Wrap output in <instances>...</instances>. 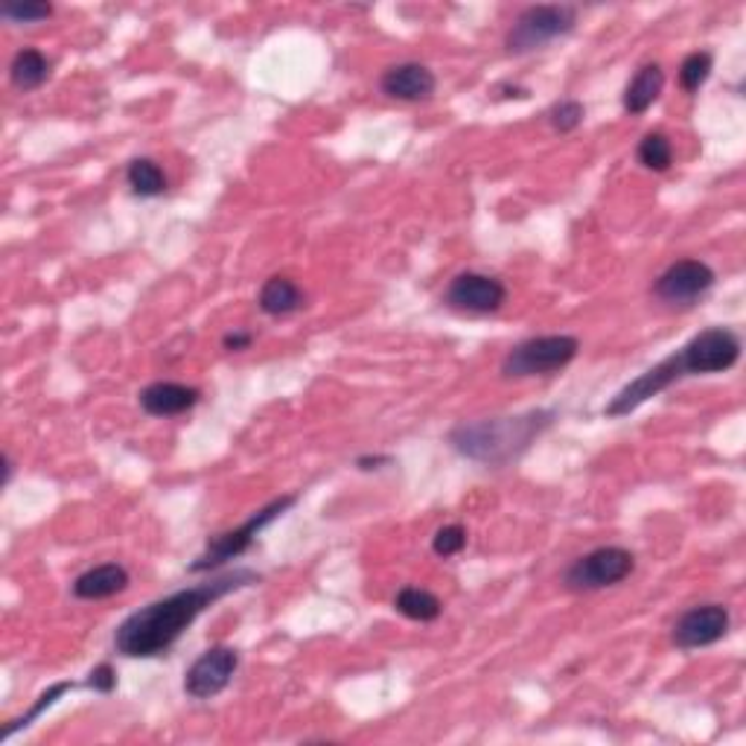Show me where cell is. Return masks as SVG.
Returning a JSON list of instances; mask_svg holds the SVG:
<instances>
[{"label":"cell","instance_id":"obj_6","mask_svg":"<svg viewBox=\"0 0 746 746\" xmlns=\"http://www.w3.org/2000/svg\"><path fill=\"white\" fill-rule=\"evenodd\" d=\"M636 569L633 551L621 546L595 548L589 555L577 557L563 574V583L569 592H598L607 586H619L627 581Z\"/></svg>","mask_w":746,"mask_h":746},{"label":"cell","instance_id":"obj_2","mask_svg":"<svg viewBox=\"0 0 746 746\" xmlns=\"http://www.w3.org/2000/svg\"><path fill=\"white\" fill-rule=\"evenodd\" d=\"M557 411L531 409L510 418H484L473 423H458L449 432V444L458 456L470 458L484 467H508L519 456H525L531 444L551 428Z\"/></svg>","mask_w":746,"mask_h":746},{"label":"cell","instance_id":"obj_27","mask_svg":"<svg viewBox=\"0 0 746 746\" xmlns=\"http://www.w3.org/2000/svg\"><path fill=\"white\" fill-rule=\"evenodd\" d=\"M88 688H94V692L100 694H111L117 688V671H114L109 662L97 664L91 674H88Z\"/></svg>","mask_w":746,"mask_h":746},{"label":"cell","instance_id":"obj_28","mask_svg":"<svg viewBox=\"0 0 746 746\" xmlns=\"http://www.w3.org/2000/svg\"><path fill=\"white\" fill-rule=\"evenodd\" d=\"M251 341H254V333H248V330H234V333H225V338H222V345H225V350H231V353L248 350Z\"/></svg>","mask_w":746,"mask_h":746},{"label":"cell","instance_id":"obj_26","mask_svg":"<svg viewBox=\"0 0 746 746\" xmlns=\"http://www.w3.org/2000/svg\"><path fill=\"white\" fill-rule=\"evenodd\" d=\"M467 548V531L461 525H444L432 537V551L437 557H456Z\"/></svg>","mask_w":746,"mask_h":746},{"label":"cell","instance_id":"obj_22","mask_svg":"<svg viewBox=\"0 0 746 746\" xmlns=\"http://www.w3.org/2000/svg\"><path fill=\"white\" fill-rule=\"evenodd\" d=\"M636 156L638 164L645 166V170L664 173V170H671V164H674V146H671V140L662 132H650V135L642 137Z\"/></svg>","mask_w":746,"mask_h":746},{"label":"cell","instance_id":"obj_11","mask_svg":"<svg viewBox=\"0 0 746 746\" xmlns=\"http://www.w3.org/2000/svg\"><path fill=\"white\" fill-rule=\"evenodd\" d=\"M508 301L505 283L482 272H464L452 277L449 289L444 295V303L449 310L470 312V315H490L499 312L501 303Z\"/></svg>","mask_w":746,"mask_h":746},{"label":"cell","instance_id":"obj_16","mask_svg":"<svg viewBox=\"0 0 746 746\" xmlns=\"http://www.w3.org/2000/svg\"><path fill=\"white\" fill-rule=\"evenodd\" d=\"M257 303H260V310H263L265 315H272V319H283V315H291V312L301 310L303 291H301V286H298L295 281H289V277L274 274V277H269V281L263 283Z\"/></svg>","mask_w":746,"mask_h":746},{"label":"cell","instance_id":"obj_18","mask_svg":"<svg viewBox=\"0 0 746 746\" xmlns=\"http://www.w3.org/2000/svg\"><path fill=\"white\" fill-rule=\"evenodd\" d=\"M47 76H50V59L41 50L24 47V50L15 53V59L10 64V79L18 91H38L47 83Z\"/></svg>","mask_w":746,"mask_h":746},{"label":"cell","instance_id":"obj_14","mask_svg":"<svg viewBox=\"0 0 746 746\" xmlns=\"http://www.w3.org/2000/svg\"><path fill=\"white\" fill-rule=\"evenodd\" d=\"M201 391L182 383H152L140 391V409L152 418H178L199 406Z\"/></svg>","mask_w":746,"mask_h":746},{"label":"cell","instance_id":"obj_31","mask_svg":"<svg viewBox=\"0 0 746 746\" xmlns=\"http://www.w3.org/2000/svg\"><path fill=\"white\" fill-rule=\"evenodd\" d=\"M12 475H15V461L10 456H3V487H10Z\"/></svg>","mask_w":746,"mask_h":746},{"label":"cell","instance_id":"obj_17","mask_svg":"<svg viewBox=\"0 0 746 746\" xmlns=\"http://www.w3.org/2000/svg\"><path fill=\"white\" fill-rule=\"evenodd\" d=\"M662 88H664L662 67H659L656 62L645 64V67L633 76V83L627 85V91H624V111L633 114V117H642V114H645V111L659 100Z\"/></svg>","mask_w":746,"mask_h":746},{"label":"cell","instance_id":"obj_20","mask_svg":"<svg viewBox=\"0 0 746 746\" xmlns=\"http://www.w3.org/2000/svg\"><path fill=\"white\" fill-rule=\"evenodd\" d=\"M126 182L135 196L140 199H156L166 192V175L164 170L152 161V158H135L126 166Z\"/></svg>","mask_w":746,"mask_h":746},{"label":"cell","instance_id":"obj_4","mask_svg":"<svg viewBox=\"0 0 746 746\" xmlns=\"http://www.w3.org/2000/svg\"><path fill=\"white\" fill-rule=\"evenodd\" d=\"M581 350V341L574 336H534L519 341L505 359H501V376L505 380H525V376H546V373L563 371L574 362Z\"/></svg>","mask_w":746,"mask_h":746},{"label":"cell","instance_id":"obj_15","mask_svg":"<svg viewBox=\"0 0 746 746\" xmlns=\"http://www.w3.org/2000/svg\"><path fill=\"white\" fill-rule=\"evenodd\" d=\"M128 589V572L120 563L94 565L73 581V595L79 601H105Z\"/></svg>","mask_w":746,"mask_h":746},{"label":"cell","instance_id":"obj_29","mask_svg":"<svg viewBox=\"0 0 746 746\" xmlns=\"http://www.w3.org/2000/svg\"><path fill=\"white\" fill-rule=\"evenodd\" d=\"M394 458L391 456H362L356 458V470L362 473H373V470H383V467H391Z\"/></svg>","mask_w":746,"mask_h":746},{"label":"cell","instance_id":"obj_12","mask_svg":"<svg viewBox=\"0 0 746 746\" xmlns=\"http://www.w3.org/2000/svg\"><path fill=\"white\" fill-rule=\"evenodd\" d=\"M729 633V610L723 604H703L685 610L674 624V645L680 650H700L718 645Z\"/></svg>","mask_w":746,"mask_h":746},{"label":"cell","instance_id":"obj_25","mask_svg":"<svg viewBox=\"0 0 746 746\" xmlns=\"http://www.w3.org/2000/svg\"><path fill=\"white\" fill-rule=\"evenodd\" d=\"M583 117H586V109H583L581 100H560L548 111V123L560 135H569L574 128H581Z\"/></svg>","mask_w":746,"mask_h":746},{"label":"cell","instance_id":"obj_9","mask_svg":"<svg viewBox=\"0 0 746 746\" xmlns=\"http://www.w3.org/2000/svg\"><path fill=\"white\" fill-rule=\"evenodd\" d=\"M239 650L228 645H216L204 650L184 674V692L192 700H213L225 692L237 674Z\"/></svg>","mask_w":746,"mask_h":746},{"label":"cell","instance_id":"obj_21","mask_svg":"<svg viewBox=\"0 0 746 746\" xmlns=\"http://www.w3.org/2000/svg\"><path fill=\"white\" fill-rule=\"evenodd\" d=\"M73 688H76V683H67V680H64V683L50 685V688H47V692L38 694V700L33 703V706H29L27 714H21V718H15V720H12V723H10V726L3 729V741H10L12 735H18L21 729H29V726H33V723H36V720L41 718V714H45L47 709H53L55 703L62 700V697H64V694H67V692H73Z\"/></svg>","mask_w":746,"mask_h":746},{"label":"cell","instance_id":"obj_7","mask_svg":"<svg viewBox=\"0 0 746 746\" xmlns=\"http://www.w3.org/2000/svg\"><path fill=\"white\" fill-rule=\"evenodd\" d=\"M685 376H688V373H685L683 368L680 350L671 356H664L662 362L654 364V368H647L642 376H636L633 383L624 385V388L604 406V418H627V414H633L636 409H642L647 400H654V397H659L662 391H668L671 385H676L680 380H685Z\"/></svg>","mask_w":746,"mask_h":746},{"label":"cell","instance_id":"obj_8","mask_svg":"<svg viewBox=\"0 0 746 746\" xmlns=\"http://www.w3.org/2000/svg\"><path fill=\"white\" fill-rule=\"evenodd\" d=\"M683 368L688 376H709V373L732 371L741 359V338L726 327H709L697 333L680 350Z\"/></svg>","mask_w":746,"mask_h":746},{"label":"cell","instance_id":"obj_10","mask_svg":"<svg viewBox=\"0 0 746 746\" xmlns=\"http://www.w3.org/2000/svg\"><path fill=\"white\" fill-rule=\"evenodd\" d=\"M714 269L703 260H676L654 283V295L671 307H692L714 286Z\"/></svg>","mask_w":746,"mask_h":746},{"label":"cell","instance_id":"obj_30","mask_svg":"<svg viewBox=\"0 0 746 746\" xmlns=\"http://www.w3.org/2000/svg\"><path fill=\"white\" fill-rule=\"evenodd\" d=\"M496 91H508L505 97H517V100H529V91L525 88H517V85H499Z\"/></svg>","mask_w":746,"mask_h":746},{"label":"cell","instance_id":"obj_24","mask_svg":"<svg viewBox=\"0 0 746 746\" xmlns=\"http://www.w3.org/2000/svg\"><path fill=\"white\" fill-rule=\"evenodd\" d=\"M0 15L12 24H38V21H47L53 15V7L41 3V0H12V3L0 7Z\"/></svg>","mask_w":746,"mask_h":746},{"label":"cell","instance_id":"obj_23","mask_svg":"<svg viewBox=\"0 0 746 746\" xmlns=\"http://www.w3.org/2000/svg\"><path fill=\"white\" fill-rule=\"evenodd\" d=\"M711 67H714V55H711L709 50L688 53L685 55V62L680 64V85H683L688 94L700 91L703 85L709 83Z\"/></svg>","mask_w":746,"mask_h":746},{"label":"cell","instance_id":"obj_1","mask_svg":"<svg viewBox=\"0 0 746 746\" xmlns=\"http://www.w3.org/2000/svg\"><path fill=\"white\" fill-rule=\"evenodd\" d=\"M254 583H260V574L254 569H234V572L196 583L190 589L173 592L161 601L146 604L120 624L114 633V647L126 659H152V656L166 654L201 612L210 610L222 598H228L231 592L246 589Z\"/></svg>","mask_w":746,"mask_h":746},{"label":"cell","instance_id":"obj_3","mask_svg":"<svg viewBox=\"0 0 746 746\" xmlns=\"http://www.w3.org/2000/svg\"><path fill=\"white\" fill-rule=\"evenodd\" d=\"M295 501H298L295 493L281 496V499H272L265 508L257 510L254 517H248L239 529H231V531H225V534H219V537L208 539V548H204L196 560H192L190 572L210 574V572H216V569H222L225 563H231V560H237V557L246 555L248 548L254 546L257 534H260L263 529H269L274 519H281L283 513L295 505Z\"/></svg>","mask_w":746,"mask_h":746},{"label":"cell","instance_id":"obj_13","mask_svg":"<svg viewBox=\"0 0 746 746\" xmlns=\"http://www.w3.org/2000/svg\"><path fill=\"white\" fill-rule=\"evenodd\" d=\"M380 88H383L385 97H391V100L423 102L432 100V94H435L437 88V79L426 64L400 62L383 73Z\"/></svg>","mask_w":746,"mask_h":746},{"label":"cell","instance_id":"obj_5","mask_svg":"<svg viewBox=\"0 0 746 746\" xmlns=\"http://www.w3.org/2000/svg\"><path fill=\"white\" fill-rule=\"evenodd\" d=\"M577 24V10L565 3H543V7H529L519 12L513 27L508 29L505 47L510 55L534 53L539 47L551 45L557 38L569 36Z\"/></svg>","mask_w":746,"mask_h":746},{"label":"cell","instance_id":"obj_19","mask_svg":"<svg viewBox=\"0 0 746 746\" xmlns=\"http://www.w3.org/2000/svg\"><path fill=\"white\" fill-rule=\"evenodd\" d=\"M394 610L400 612V616H406L409 621L426 624V621L440 619L444 604H440V598H437L435 592L420 589V586H402V589L397 592V598H394Z\"/></svg>","mask_w":746,"mask_h":746}]
</instances>
